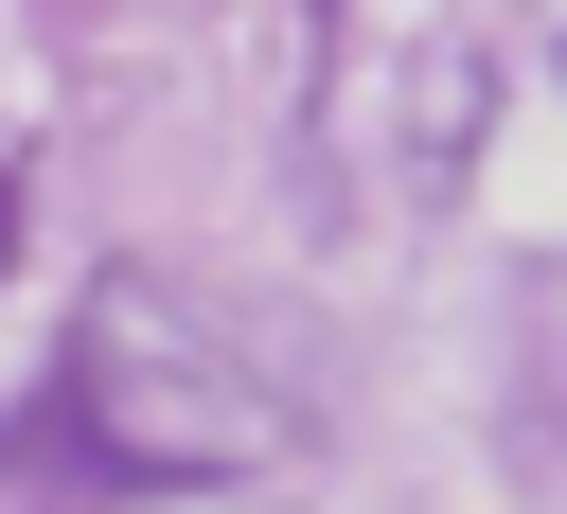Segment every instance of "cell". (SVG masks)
<instances>
[]
</instances>
